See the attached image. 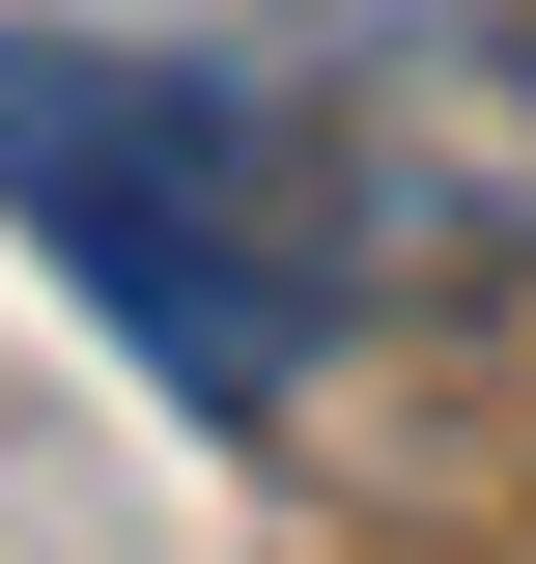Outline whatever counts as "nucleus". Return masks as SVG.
<instances>
[{
  "label": "nucleus",
  "instance_id": "obj_3",
  "mask_svg": "<svg viewBox=\"0 0 536 564\" xmlns=\"http://www.w3.org/2000/svg\"><path fill=\"white\" fill-rule=\"evenodd\" d=\"M311 29H452V0H311Z\"/></svg>",
  "mask_w": 536,
  "mask_h": 564
},
{
  "label": "nucleus",
  "instance_id": "obj_1",
  "mask_svg": "<svg viewBox=\"0 0 536 564\" xmlns=\"http://www.w3.org/2000/svg\"><path fill=\"white\" fill-rule=\"evenodd\" d=\"M0 226H29L199 423H282V395H311V311H339V282H311V226H282L255 85L114 57V29H0Z\"/></svg>",
  "mask_w": 536,
  "mask_h": 564
},
{
  "label": "nucleus",
  "instance_id": "obj_2",
  "mask_svg": "<svg viewBox=\"0 0 536 564\" xmlns=\"http://www.w3.org/2000/svg\"><path fill=\"white\" fill-rule=\"evenodd\" d=\"M311 282H536V0L339 29V85H255Z\"/></svg>",
  "mask_w": 536,
  "mask_h": 564
}]
</instances>
